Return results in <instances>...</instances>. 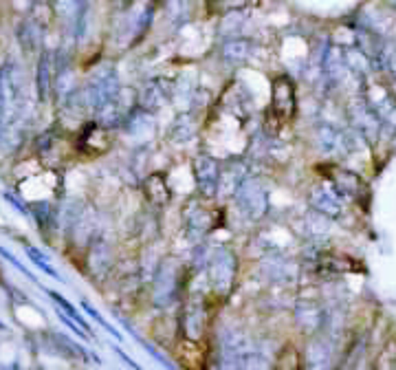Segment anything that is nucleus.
I'll use <instances>...</instances> for the list:
<instances>
[{"label": "nucleus", "mask_w": 396, "mask_h": 370, "mask_svg": "<svg viewBox=\"0 0 396 370\" xmlns=\"http://www.w3.org/2000/svg\"><path fill=\"white\" fill-rule=\"evenodd\" d=\"M269 115L275 119L277 126H284L295 117V86H293L291 78H286V75H279L271 84Z\"/></svg>", "instance_id": "f257e3e1"}, {"label": "nucleus", "mask_w": 396, "mask_h": 370, "mask_svg": "<svg viewBox=\"0 0 396 370\" xmlns=\"http://www.w3.org/2000/svg\"><path fill=\"white\" fill-rule=\"evenodd\" d=\"M212 285L214 289L221 293V296H227L229 289L234 285V276H236V258L229 249H218L214 251L212 258Z\"/></svg>", "instance_id": "f03ea898"}, {"label": "nucleus", "mask_w": 396, "mask_h": 370, "mask_svg": "<svg viewBox=\"0 0 396 370\" xmlns=\"http://www.w3.org/2000/svg\"><path fill=\"white\" fill-rule=\"evenodd\" d=\"M238 203L242 212L251 219H262L266 212V192L258 181L245 183V187L238 192Z\"/></svg>", "instance_id": "7ed1b4c3"}, {"label": "nucleus", "mask_w": 396, "mask_h": 370, "mask_svg": "<svg viewBox=\"0 0 396 370\" xmlns=\"http://www.w3.org/2000/svg\"><path fill=\"white\" fill-rule=\"evenodd\" d=\"M194 174H196V183L203 196H214L218 192V163L212 157L203 155L194 161Z\"/></svg>", "instance_id": "20e7f679"}, {"label": "nucleus", "mask_w": 396, "mask_h": 370, "mask_svg": "<svg viewBox=\"0 0 396 370\" xmlns=\"http://www.w3.org/2000/svg\"><path fill=\"white\" fill-rule=\"evenodd\" d=\"M144 194H146V199L152 203V205H168L170 203V187H168V183H165V176L163 174H159V172H155V174H150L148 178H146V183H144Z\"/></svg>", "instance_id": "39448f33"}, {"label": "nucleus", "mask_w": 396, "mask_h": 370, "mask_svg": "<svg viewBox=\"0 0 396 370\" xmlns=\"http://www.w3.org/2000/svg\"><path fill=\"white\" fill-rule=\"evenodd\" d=\"M328 178H333V181L337 183V190L341 194H348V196H356L359 194V190L363 187L361 178L352 174V172H346V170H324Z\"/></svg>", "instance_id": "423d86ee"}, {"label": "nucleus", "mask_w": 396, "mask_h": 370, "mask_svg": "<svg viewBox=\"0 0 396 370\" xmlns=\"http://www.w3.org/2000/svg\"><path fill=\"white\" fill-rule=\"evenodd\" d=\"M311 201H313V205L317 210H322L328 216H337L339 214V199L335 194H330L328 190H315Z\"/></svg>", "instance_id": "0eeeda50"}, {"label": "nucleus", "mask_w": 396, "mask_h": 370, "mask_svg": "<svg viewBox=\"0 0 396 370\" xmlns=\"http://www.w3.org/2000/svg\"><path fill=\"white\" fill-rule=\"evenodd\" d=\"M51 88V53L40 56V65H37V95L40 99H46Z\"/></svg>", "instance_id": "6e6552de"}, {"label": "nucleus", "mask_w": 396, "mask_h": 370, "mask_svg": "<svg viewBox=\"0 0 396 370\" xmlns=\"http://www.w3.org/2000/svg\"><path fill=\"white\" fill-rule=\"evenodd\" d=\"M44 291H46V296H49L51 300H53L55 304H60V306H62V309H64V313H67L69 317H73V320H75V322H78V324H80V326H82V328L86 330V333H88V335H91V326H88V324H86V320H84V317L80 315V311H78V309H75V306H73V304H71V302H69L67 298H62V296H60V293H55V291H51V289H44Z\"/></svg>", "instance_id": "1a4fd4ad"}, {"label": "nucleus", "mask_w": 396, "mask_h": 370, "mask_svg": "<svg viewBox=\"0 0 396 370\" xmlns=\"http://www.w3.org/2000/svg\"><path fill=\"white\" fill-rule=\"evenodd\" d=\"M27 256L37 264V267H40V269L49 276V278H53V280H62V276L53 269V267H51L49 262H46V258H44V253L40 251V249H35V247H27Z\"/></svg>", "instance_id": "9d476101"}, {"label": "nucleus", "mask_w": 396, "mask_h": 370, "mask_svg": "<svg viewBox=\"0 0 396 370\" xmlns=\"http://www.w3.org/2000/svg\"><path fill=\"white\" fill-rule=\"evenodd\" d=\"M82 306H84V309H86V313L88 315H91L93 317V320L101 326V328H104V330H108V333L110 335H114V337H117V339H121V335H119V330L117 328H114V326H110L106 320H104V317H101L99 313H97V309H95V306H91V304H88V302H82Z\"/></svg>", "instance_id": "9b49d317"}, {"label": "nucleus", "mask_w": 396, "mask_h": 370, "mask_svg": "<svg viewBox=\"0 0 396 370\" xmlns=\"http://www.w3.org/2000/svg\"><path fill=\"white\" fill-rule=\"evenodd\" d=\"M0 256H3V258H7V260H9L11 264H14V267H16V269H18V271H22V274H24V276H27V278H31V280H33V283H37V280L33 278V274H31V271L27 269V267H22V262H18V260H16L14 256H11V253H9V251H7V249H3V247H0Z\"/></svg>", "instance_id": "f8f14e48"}, {"label": "nucleus", "mask_w": 396, "mask_h": 370, "mask_svg": "<svg viewBox=\"0 0 396 370\" xmlns=\"http://www.w3.org/2000/svg\"><path fill=\"white\" fill-rule=\"evenodd\" d=\"M58 317H60V320L64 322V324H67L71 330H73V333L75 335H78V337H82V339H86L88 337V333H86V330L84 328H78V326H75V320H73V317H69V315H64L62 311H58Z\"/></svg>", "instance_id": "ddd939ff"}, {"label": "nucleus", "mask_w": 396, "mask_h": 370, "mask_svg": "<svg viewBox=\"0 0 396 370\" xmlns=\"http://www.w3.org/2000/svg\"><path fill=\"white\" fill-rule=\"evenodd\" d=\"M5 199H7V201H9V203H11V205H14L16 210H20L22 214H29V210H27V208H24V205H22V203H20V201H18L16 196H11V194H5Z\"/></svg>", "instance_id": "4468645a"}, {"label": "nucleus", "mask_w": 396, "mask_h": 370, "mask_svg": "<svg viewBox=\"0 0 396 370\" xmlns=\"http://www.w3.org/2000/svg\"><path fill=\"white\" fill-rule=\"evenodd\" d=\"M112 3L117 5V7H128V5L132 3V0H112Z\"/></svg>", "instance_id": "2eb2a0df"}]
</instances>
